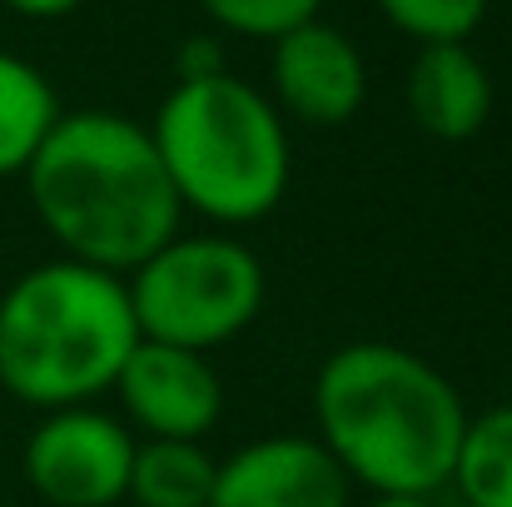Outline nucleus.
<instances>
[{
	"label": "nucleus",
	"instance_id": "nucleus-14",
	"mask_svg": "<svg viewBox=\"0 0 512 507\" xmlns=\"http://www.w3.org/2000/svg\"><path fill=\"white\" fill-rule=\"evenodd\" d=\"M378 5L418 45H468V35L488 15V0H378Z\"/></svg>",
	"mask_w": 512,
	"mask_h": 507
},
{
	"label": "nucleus",
	"instance_id": "nucleus-11",
	"mask_svg": "<svg viewBox=\"0 0 512 507\" xmlns=\"http://www.w3.org/2000/svg\"><path fill=\"white\" fill-rule=\"evenodd\" d=\"M55 120H60V105H55L50 80L30 60L0 50V179L25 174Z\"/></svg>",
	"mask_w": 512,
	"mask_h": 507
},
{
	"label": "nucleus",
	"instance_id": "nucleus-2",
	"mask_svg": "<svg viewBox=\"0 0 512 507\" xmlns=\"http://www.w3.org/2000/svg\"><path fill=\"white\" fill-rule=\"evenodd\" d=\"M319 443L378 498H428L453 483L468 428L458 388L398 343H343L314 383Z\"/></svg>",
	"mask_w": 512,
	"mask_h": 507
},
{
	"label": "nucleus",
	"instance_id": "nucleus-16",
	"mask_svg": "<svg viewBox=\"0 0 512 507\" xmlns=\"http://www.w3.org/2000/svg\"><path fill=\"white\" fill-rule=\"evenodd\" d=\"M10 10H20V15H35V20H55V15H70L75 5H85V0H5Z\"/></svg>",
	"mask_w": 512,
	"mask_h": 507
},
{
	"label": "nucleus",
	"instance_id": "nucleus-8",
	"mask_svg": "<svg viewBox=\"0 0 512 507\" xmlns=\"http://www.w3.org/2000/svg\"><path fill=\"white\" fill-rule=\"evenodd\" d=\"M269 75H274L279 105L294 120L319 125V130L348 125L368 95V70H363L358 45L324 20H309V25L279 35Z\"/></svg>",
	"mask_w": 512,
	"mask_h": 507
},
{
	"label": "nucleus",
	"instance_id": "nucleus-4",
	"mask_svg": "<svg viewBox=\"0 0 512 507\" xmlns=\"http://www.w3.org/2000/svg\"><path fill=\"white\" fill-rule=\"evenodd\" d=\"M150 140L179 204L219 224L264 219L289 189V135L279 110L239 75L179 80Z\"/></svg>",
	"mask_w": 512,
	"mask_h": 507
},
{
	"label": "nucleus",
	"instance_id": "nucleus-17",
	"mask_svg": "<svg viewBox=\"0 0 512 507\" xmlns=\"http://www.w3.org/2000/svg\"><path fill=\"white\" fill-rule=\"evenodd\" d=\"M368 507H428V498H373Z\"/></svg>",
	"mask_w": 512,
	"mask_h": 507
},
{
	"label": "nucleus",
	"instance_id": "nucleus-10",
	"mask_svg": "<svg viewBox=\"0 0 512 507\" xmlns=\"http://www.w3.org/2000/svg\"><path fill=\"white\" fill-rule=\"evenodd\" d=\"M408 115L433 140H473L493 115V75L468 45H423L408 70Z\"/></svg>",
	"mask_w": 512,
	"mask_h": 507
},
{
	"label": "nucleus",
	"instance_id": "nucleus-7",
	"mask_svg": "<svg viewBox=\"0 0 512 507\" xmlns=\"http://www.w3.org/2000/svg\"><path fill=\"white\" fill-rule=\"evenodd\" d=\"M120 403L125 413L150 433V438H174V443H199L219 413H224V383L204 353L170 348L140 338L135 353L125 358L120 378Z\"/></svg>",
	"mask_w": 512,
	"mask_h": 507
},
{
	"label": "nucleus",
	"instance_id": "nucleus-6",
	"mask_svg": "<svg viewBox=\"0 0 512 507\" xmlns=\"http://www.w3.org/2000/svg\"><path fill=\"white\" fill-rule=\"evenodd\" d=\"M135 438L95 408H55L25 438V478L50 507H110L130 493Z\"/></svg>",
	"mask_w": 512,
	"mask_h": 507
},
{
	"label": "nucleus",
	"instance_id": "nucleus-5",
	"mask_svg": "<svg viewBox=\"0 0 512 507\" xmlns=\"http://www.w3.org/2000/svg\"><path fill=\"white\" fill-rule=\"evenodd\" d=\"M135 329L170 348H219L264 309V264L234 239H179L155 249L125 284Z\"/></svg>",
	"mask_w": 512,
	"mask_h": 507
},
{
	"label": "nucleus",
	"instance_id": "nucleus-12",
	"mask_svg": "<svg viewBox=\"0 0 512 507\" xmlns=\"http://www.w3.org/2000/svg\"><path fill=\"white\" fill-rule=\"evenodd\" d=\"M219 463L199 443H174V438H150L135 448L130 463V493L140 507H209Z\"/></svg>",
	"mask_w": 512,
	"mask_h": 507
},
{
	"label": "nucleus",
	"instance_id": "nucleus-3",
	"mask_svg": "<svg viewBox=\"0 0 512 507\" xmlns=\"http://www.w3.org/2000/svg\"><path fill=\"white\" fill-rule=\"evenodd\" d=\"M140 329L115 274L55 259L0 294V388L30 408H85L115 388Z\"/></svg>",
	"mask_w": 512,
	"mask_h": 507
},
{
	"label": "nucleus",
	"instance_id": "nucleus-9",
	"mask_svg": "<svg viewBox=\"0 0 512 507\" xmlns=\"http://www.w3.org/2000/svg\"><path fill=\"white\" fill-rule=\"evenodd\" d=\"M209 507H348V478L314 438H264L219 463Z\"/></svg>",
	"mask_w": 512,
	"mask_h": 507
},
{
	"label": "nucleus",
	"instance_id": "nucleus-15",
	"mask_svg": "<svg viewBox=\"0 0 512 507\" xmlns=\"http://www.w3.org/2000/svg\"><path fill=\"white\" fill-rule=\"evenodd\" d=\"M209 10L214 25L234 30V35H254V40H279L309 20H319L324 0H199Z\"/></svg>",
	"mask_w": 512,
	"mask_h": 507
},
{
	"label": "nucleus",
	"instance_id": "nucleus-1",
	"mask_svg": "<svg viewBox=\"0 0 512 507\" xmlns=\"http://www.w3.org/2000/svg\"><path fill=\"white\" fill-rule=\"evenodd\" d=\"M25 189L50 239L105 274H135L184 214L150 130L115 110L60 115L25 165Z\"/></svg>",
	"mask_w": 512,
	"mask_h": 507
},
{
	"label": "nucleus",
	"instance_id": "nucleus-13",
	"mask_svg": "<svg viewBox=\"0 0 512 507\" xmlns=\"http://www.w3.org/2000/svg\"><path fill=\"white\" fill-rule=\"evenodd\" d=\"M453 483L468 507H512V408H493L463 428Z\"/></svg>",
	"mask_w": 512,
	"mask_h": 507
}]
</instances>
